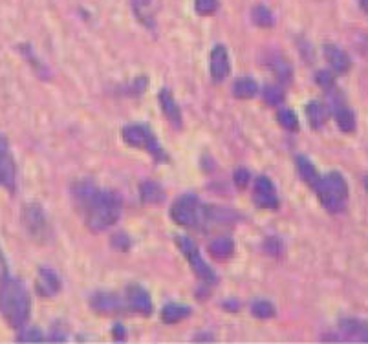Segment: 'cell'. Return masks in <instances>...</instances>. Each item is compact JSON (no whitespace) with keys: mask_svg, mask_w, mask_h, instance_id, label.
Masks as SVG:
<instances>
[{"mask_svg":"<svg viewBox=\"0 0 368 344\" xmlns=\"http://www.w3.org/2000/svg\"><path fill=\"white\" fill-rule=\"evenodd\" d=\"M15 185H17V168L10 152V143L6 135L0 134V187L13 192Z\"/></svg>","mask_w":368,"mask_h":344,"instance_id":"obj_8","label":"cell"},{"mask_svg":"<svg viewBox=\"0 0 368 344\" xmlns=\"http://www.w3.org/2000/svg\"><path fill=\"white\" fill-rule=\"evenodd\" d=\"M32 313V298L24 284L13 277H4L0 280V315L6 324L20 330L26 326Z\"/></svg>","mask_w":368,"mask_h":344,"instance_id":"obj_2","label":"cell"},{"mask_svg":"<svg viewBox=\"0 0 368 344\" xmlns=\"http://www.w3.org/2000/svg\"><path fill=\"white\" fill-rule=\"evenodd\" d=\"M251 19L256 26H262V28H270L273 26L275 19H273V13L270 11L268 6H255L251 11Z\"/></svg>","mask_w":368,"mask_h":344,"instance_id":"obj_24","label":"cell"},{"mask_svg":"<svg viewBox=\"0 0 368 344\" xmlns=\"http://www.w3.org/2000/svg\"><path fill=\"white\" fill-rule=\"evenodd\" d=\"M171 218L182 227H196L204 220V207L195 194H182L171 207Z\"/></svg>","mask_w":368,"mask_h":344,"instance_id":"obj_5","label":"cell"},{"mask_svg":"<svg viewBox=\"0 0 368 344\" xmlns=\"http://www.w3.org/2000/svg\"><path fill=\"white\" fill-rule=\"evenodd\" d=\"M123 140L126 145L136 147V149H143L158 161H167L165 150L162 149L158 138L152 134L149 126L145 125H129L123 128Z\"/></svg>","mask_w":368,"mask_h":344,"instance_id":"obj_4","label":"cell"},{"mask_svg":"<svg viewBox=\"0 0 368 344\" xmlns=\"http://www.w3.org/2000/svg\"><path fill=\"white\" fill-rule=\"evenodd\" d=\"M140 194L145 204H159V201H164L165 198V192L164 189H162V185H159L158 182H154V180H147V182L141 183Z\"/></svg>","mask_w":368,"mask_h":344,"instance_id":"obj_20","label":"cell"},{"mask_svg":"<svg viewBox=\"0 0 368 344\" xmlns=\"http://www.w3.org/2000/svg\"><path fill=\"white\" fill-rule=\"evenodd\" d=\"M176 244L180 247V251L183 253L187 260H189V265H191V270L195 271V274L200 280H204L205 284H215L216 282V273L211 270V265L202 258L200 251H198V247L195 246L191 238L187 237H178Z\"/></svg>","mask_w":368,"mask_h":344,"instance_id":"obj_6","label":"cell"},{"mask_svg":"<svg viewBox=\"0 0 368 344\" xmlns=\"http://www.w3.org/2000/svg\"><path fill=\"white\" fill-rule=\"evenodd\" d=\"M233 182H235V185L238 187V189H242V187H246L247 182H249V172H247L244 167L237 168V171H235Z\"/></svg>","mask_w":368,"mask_h":344,"instance_id":"obj_32","label":"cell"},{"mask_svg":"<svg viewBox=\"0 0 368 344\" xmlns=\"http://www.w3.org/2000/svg\"><path fill=\"white\" fill-rule=\"evenodd\" d=\"M339 328L350 339L368 343V322L359 321V319H343L339 322Z\"/></svg>","mask_w":368,"mask_h":344,"instance_id":"obj_18","label":"cell"},{"mask_svg":"<svg viewBox=\"0 0 368 344\" xmlns=\"http://www.w3.org/2000/svg\"><path fill=\"white\" fill-rule=\"evenodd\" d=\"M235 244L231 238H216L209 244V253L215 256L216 260H228L233 255Z\"/></svg>","mask_w":368,"mask_h":344,"instance_id":"obj_23","label":"cell"},{"mask_svg":"<svg viewBox=\"0 0 368 344\" xmlns=\"http://www.w3.org/2000/svg\"><path fill=\"white\" fill-rule=\"evenodd\" d=\"M322 53H324V59L336 74H345V72L350 70V57L337 44H324Z\"/></svg>","mask_w":368,"mask_h":344,"instance_id":"obj_15","label":"cell"},{"mask_svg":"<svg viewBox=\"0 0 368 344\" xmlns=\"http://www.w3.org/2000/svg\"><path fill=\"white\" fill-rule=\"evenodd\" d=\"M315 83L324 90H334V75L328 70H321L315 75Z\"/></svg>","mask_w":368,"mask_h":344,"instance_id":"obj_31","label":"cell"},{"mask_svg":"<svg viewBox=\"0 0 368 344\" xmlns=\"http://www.w3.org/2000/svg\"><path fill=\"white\" fill-rule=\"evenodd\" d=\"M90 306L101 315H117V313L123 312V307L126 304L114 293H98L92 297Z\"/></svg>","mask_w":368,"mask_h":344,"instance_id":"obj_13","label":"cell"},{"mask_svg":"<svg viewBox=\"0 0 368 344\" xmlns=\"http://www.w3.org/2000/svg\"><path fill=\"white\" fill-rule=\"evenodd\" d=\"M233 93L235 98L238 99H251L258 93V84L251 77H240V79L235 81Z\"/></svg>","mask_w":368,"mask_h":344,"instance_id":"obj_22","label":"cell"},{"mask_svg":"<svg viewBox=\"0 0 368 344\" xmlns=\"http://www.w3.org/2000/svg\"><path fill=\"white\" fill-rule=\"evenodd\" d=\"M330 112L334 114V117H336V123H337V126H339L341 131L346 132V134H350V132L355 131L354 112H352V108H350L348 105L343 101V98H341L337 92L331 93Z\"/></svg>","mask_w":368,"mask_h":344,"instance_id":"obj_10","label":"cell"},{"mask_svg":"<svg viewBox=\"0 0 368 344\" xmlns=\"http://www.w3.org/2000/svg\"><path fill=\"white\" fill-rule=\"evenodd\" d=\"M251 313L258 319H270V317L275 315V307L273 304L268 303V300H256L251 306Z\"/></svg>","mask_w":368,"mask_h":344,"instance_id":"obj_28","label":"cell"},{"mask_svg":"<svg viewBox=\"0 0 368 344\" xmlns=\"http://www.w3.org/2000/svg\"><path fill=\"white\" fill-rule=\"evenodd\" d=\"M297 171L298 174H301V178H303V182L306 183L308 187H315L317 185V182L321 180V176H319L317 168H315V165H313L310 159L306 158V156H297Z\"/></svg>","mask_w":368,"mask_h":344,"instance_id":"obj_19","label":"cell"},{"mask_svg":"<svg viewBox=\"0 0 368 344\" xmlns=\"http://www.w3.org/2000/svg\"><path fill=\"white\" fill-rule=\"evenodd\" d=\"M74 198L84 214V223L93 233H103L121 216V198L114 191L98 189L90 182L74 187Z\"/></svg>","mask_w":368,"mask_h":344,"instance_id":"obj_1","label":"cell"},{"mask_svg":"<svg viewBox=\"0 0 368 344\" xmlns=\"http://www.w3.org/2000/svg\"><path fill=\"white\" fill-rule=\"evenodd\" d=\"M134 11L138 15V19L143 24L150 26L152 24V8H150V0H132Z\"/></svg>","mask_w":368,"mask_h":344,"instance_id":"obj_25","label":"cell"},{"mask_svg":"<svg viewBox=\"0 0 368 344\" xmlns=\"http://www.w3.org/2000/svg\"><path fill=\"white\" fill-rule=\"evenodd\" d=\"M315 194L319 196L322 207L328 213H341L346 207V200H348V185L346 180L343 178L341 172H328L317 182V185L313 187Z\"/></svg>","mask_w":368,"mask_h":344,"instance_id":"obj_3","label":"cell"},{"mask_svg":"<svg viewBox=\"0 0 368 344\" xmlns=\"http://www.w3.org/2000/svg\"><path fill=\"white\" fill-rule=\"evenodd\" d=\"M191 313V307L182 306V304H167V306L162 310V321L165 324H176V322L187 319Z\"/></svg>","mask_w":368,"mask_h":344,"instance_id":"obj_21","label":"cell"},{"mask_svg":"<svg viewBox=\"0 0 368 344\" xmlns=\"http://www.w3.org/2000/svg\"><path fill=\"white\" fill-rule=\"evenodd\" d=\"M255 204L262 209H277L279 207V196L277 189L268 176H261L255 182Z\"/></svg>","mask_w":368,"mask_h":344,"instance_id":"obj_11","label":"cell"},{"mask_svg":"<svg viewBox=\"0 0 368 344\" xmlns=\"http://www.w3.org/2000/svg\"><path fill=\"white\" fill-rule=\"evenodd\" d=\"M277 121H279L280 126L286 128V131H297L298 128V117L295 116V112L289 110V108H282V110L277 112Z\"/></svg>","mask_w":368,"mask_h":344,"instance_id":"obj_26","label":"cell"},{"mask_svg":"<svg viewBox=\"0 0 368 344\" xmlns=\"http://www.w3.org/2000/svg\"><path fill=\"white\" fill-rule=\"evenodd\" d=\"M195 10L198 15L209 17L218 10V0H195Z\"/></svg>","mask_w":368,"mask_h":344,"instance_id":"obj_29","label":"cell"},{"mask_svg":"<svg viewBox=\"0 0 368 344\" xmlns=\"http://www.w3.org/2000/svg\"><path fill=\"white\" fill-rule=\"evenodd\" d=\"M125 304L131 312L138 313V315L149 317L152 313V300L150 295L147 293V289L141 288L140 284H131L125 289Z\"/></svg>","mask_w":368,"mask_h":344,"instance_id":"obj_9","label":"cell"},{"mask_svg":"<svg viewBox=\"0 0 368 344\" xmlns=\"http://www.w3.org/2000/svg\"><path fill=\"white\" fill-rule=\"evenodd\" d=\"M229 70H231V62H229V53L225 50V46L218 44L211 50V57H209V72L213 81L216 83H222L229 75Z\"/></svg>","mask_w":368,"mask_h":344,"instance_id":"obj_12","label":"cell"},{"mask_svg":"<svg viewBox=\"0 0 368 344\" xmlns=\"http://www.w3.org/2000/svg\"><path fill=\"white\" fill-rule=\"evenodd\" d=\"M330 114V108L321 101H310L306 105V119L312 125V128H322Z\"/></svg>","mask_w":368,"mask_h":344,"instance_id":"obj_17","label":"cell"},{"mask_svg":"<svg viewBox=\"0 0 368 344\" xmlns=\"http://www.w3.org/2000/svg\"><path fill=\"white\" fill-rule=\"evenodd\" d=\"M275 74L277 77H280V81H289V77H291V68H289L286 62H279V65H275Z\"/></svg>","mask_w":368,"mask_h":344,"instance_id":"obj_33","label":"cell"},{"mask_svg":"<svg viewBox=\"0 0 368 344\" xmlns=\"http://www.w3.org/2000/svg\"><path fill=\"white\" fill-rule=\"evenodd\" d=\"M37 291L42 297H53V295L59 293L61 291V279H59V274L53 270H50V267L42 265L41 270H39L37 277Z\"/></svg>","mask_w":368,"mask_h":344,"instance_id":"obj_14","label":"cell"},{"mask_svg":"<svg viewBox=\"0 0 368 344\" xmlns=\"http://www.w3.org/2000/svg\"><path fill=\"white\" fill-rule=\"evenodd\" d=\"M17 340H20V343H41L42 333L39 328H20Z\"/></svg>","mask_w":368,"mask_h":344,"instance_id":"obj_30","label":"cell"},{"mask_svg":"<svg viewBox=\"0 0 368 344\" xmlns=\"http://www.w3.org/2000/svg\"><path fill=\"white\" fill-rule=\"evenodd\" d=\"M4 277H8V262H6L4 253L0 249V280L4 279Z\"/></svg>","mask_w":368,"mask_h":344,"instance_id":"obj_34","label":"cell"},{"mask_svg":"<svg viewBox=\"0 0 368 344\" xmlns=\"http://www.w3.org/2000/svg\"><path fill=\"white\" fill-rule=\"evenodd\" d=\"M159 99V107L164 110L165 117H167V121L174 126V128H182V110L178 107L176 99H174L173 92H169V90H162L158 95Z\"/></svg>","mask_w":368,"mask_h":344,"instance_id":"obj_16","label":"cell"},{"mask_svg":"<svg viewBox=\"0 0 368 344\" xmlns=\"http://www.w3.org/2000/svg\"><path fill=\"white\" fill-rule=\"evenodd\" d=\"M359 4H361V8L368 13V0H359Z\"/></svg>","mask_w":368,"mask_h":344,"instance_id":"obj_35","label":"cell"},{"mask_svg":"<svg viewBox=\"0 0 368 344\" xmlns=\"http://www.w3.org/2000/svg\"><path fill=\"white\" fill-rule=\"evenodd\" d=\"M22 223L26 231L32 234L35 240H48L50 238V222H48L46 214L42 211L41 205L28 204L22 207Z\"/></svg>","mask_w":368,"mask_h":344,"instance_id":"obj_7","label":"cell"},{"mask_svg":"<svg viewBox=\"0 0 368 344\" xmlns=\"http://www.w3.org/2000/svg\"><path fill=\"white\" fill-rule=\"evenodd\" d=\"M262 98H264V101H266L268 105H271V107H279L280 102L284 101V92H282V88L277 86V84H270V86H266L264 92H262Z\"/></svg>","mask_w":368,"mask_h":344,"instance_id":"obj_27","label":"cell"},{"mask_svg":"<svg viewBox=\"0 0 368 344\" xmlns=\"http://www.w3.org/2000/svg\"><path fill=\"white\" fill-rule=\"evenodd\" d=\"M364 187H367V191H368V176L364 178Z\"/></svg>","mask_w":368,"mask_h":344,"instance_id":"obj_36","label":"cell"}]
</instances>
